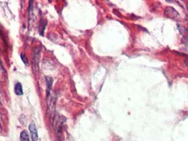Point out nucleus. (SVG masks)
<instances>
[{
	"mask_svg": "<svg viewBox=\"0 0 188 141\" xmlns=\"http://www.w3.org/2000/svg\"><path fill=\"white\" fill-rule=\"evenodd\" d=\"M47 98V114L51 117L52 122H53L54 118L55 117L56 110V98L54 96L50 95Z\"/></svg>",
	"mask_w": 188,
	"mask_h": 141,
	"instance_id": "nucleus-1",
	"label": "nucleus"
},
{
	"mask_svg": "<svg viewBox=\"0 0 188 141\" xmlns=\"http://www.w3.org/2000/svg\"><path fill=\"white\" fill-rule=\"evenodd\" d=\"M29 131H30L31 140H32V141H38V134L37 128H36L35 123L33 121L31 122V124L29 125Z\"/></svg>",
	"mask_w": 188,
	"mask_h": 141,
	"instance_id": "nucleus-2",
	"label": "nucleus"
},
{
	"mask_svg": "<svg viewBox=\"0 0 188 141\" xmlns=\"http://www.w3.org/2000/svg\"><path fill=\"white\" fill-rule=\"evenodd\" d=\"M166 16L172 19H177L179 17V13L177 11H175L173 8L168 7L165 11Z\"/></svg>",
	"mask_w": 188,
	"mask_h": 141,
	"instance_id": "nucleus-3",
	"label": "nucleus"
},
{
	"mask_svg": "<svg viewBox=\"0 0 188 141\" xmlns=\"http://www.w3.org/2000/svg\"><path fill=\"white\" fill-rule=\"evenodd\" d=\"M40 57V49H35L34 50L33 57V67L37 71L38 69V63H39Z\"/></svg>",
	"mask_w": 188,
	"mask_h": 141,
	"instance_id": "nucleus-4",
	"label": "nucleus"
},
{
	"mask_svg": "<svg viewBox=\"0 0 188 141\" xmlns=\"http://www.w3.org/2000/svg\"><path fill=\"white\" fill-rule=\"evenodd\" d=\"M45 81L47 85V97H48L50 95L51 87L53 85V78L50 77H45Z\"/></svg>",
	"mask_w": 188,
	"mask_h": 141,
	"instance_id": "nucleus-5",
	"label": "nucleus"
},
{
	"mask_svg": "<svg viewBox=\"0 0 188 141\" xmlns=\"http://www.w3.org/2000/svg\"><path fill=\"white\" fill-rule=\"evenodd\" d=\"M14 92H15V94L17 95H19V96L24 94V91H23V86L21 85V83H19V82H18V83L15 84Z\"/></svg>",
	"mask_w": 188,
	"mask_h": 141,
	"instance_id": "nucleus-6",
	"label": "nucleus"
},
{
	"mask_svg": "<svg viewBox=\"0 0 188 141\" xmlns=\"http://www.w3.org/2000/svg\"><path fill=\"white\" fill-rule=\"evenodd\" d=\"M20 140L21 141H30L29 136L26 130L23 131L20 134Z\"/></svg>",
	"mask_w": 188,
	"mask_h": 141,
	"instance_id": "nucleus-7",
	"label": "nucleus"
},
{
	"mask_svg": "<svg viewBox=\"0 0 188 141\" xmlns=\"http://www.w3.org/2000/svg\"><path fill=\"white\" fill-rule=\"evenodd\" d=\"M21 60H22L23 62H24L26 66H28V60H27L26 56L24 54H21Z\"/></svg>",
	"mask_w": 188,
	"mask_h": 141,
	"instance_id": "nucleus-8",
	"label": "nucleus"
},
{
	"mask_svg": "<svg viewBox=\"0 0 188 141\" xmlns=\"http://www.w3.org/2000/svg\"><path fill=\"white\" fill-rule=\"evenodd\" d=\"M185 43L186 44V45L188 47V37L186 38V39L185 40Z\"/></svg>",
	"mask_w": 188,
	"mask_h": 141,
	"instance_id": "nucleus-9",
	"label": "nucleus"
},
{
	"mask_svg": "<svg viewBox=\"0 0 188 141\" xmlns=\"http://www.w3.org/2000/svg\"><path fill=\"white\" fill-rule=\"evenodd\" d=\"M2 119V114H1V113H0V119Z\"/></svg>",
	"mask_w": 188,
	"mask_h": 141,
	"instance_id": "nucleus-10",
	"label": "nucleus"
},
{
	"mask_svg": "<svg viewBox=\"0 0 188 141\" xmlns=\"http://www.w3.org/2000/svg\"><path fill=\"white\" fill-rule=\"evenodd\" d=\"M0 78H1V71H0Z\"/></svg>",
	"mask_w": 188,
	"mask_h": 141,
	"instance_id": "nucleus-11",
	"label": "nucleus"
},
{
	"mask_svg": "<svg viewBox=\"0 0 188 141\" xmlns=\"http://www.w3.org/2000/svg\"><path fill=\"white\" fill-rule=\"evenodd\" d=\"M0 131H1V125H0Z\"/></svg>",
	"mask_w": 188,
	"mask_h": 141,
	"instance_id": "nucleus-12",
	"label": "nucleus"
},
{
	"mask_svg": "<svg viewBox=\"0 0 188 141\" xmlns=\"http://www.w3.org/2000/svg\"><path fill=\"white\" fill-rule=\"evenodd\" d=\"M0 102H1V97H0Z\"/></svg>",
	"mask_w": 188,
	"mask_h": 141,
	"instance_id": "nucleus-13",
	"label": "nucleus"
}]
</instances>
